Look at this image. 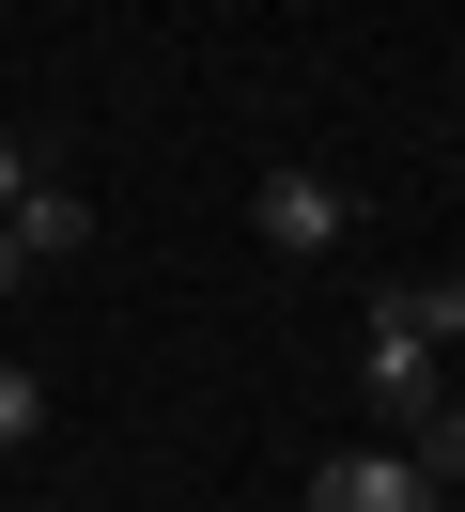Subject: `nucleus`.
<instances>
[{
  "label": "nucleus",
  "instance_id": "f03ea898",
  "mask_svg": "<svg viewBox=\"0 0 465 512\" xmlns=\"http://www.w3.org/2000/svg\"><path fill=\"white\" fill-rule=\"evenodd\" d=\"M310 512H450V481L403 435H372V450H326V466H310Z\"/></svg>",
  "mask_w": 465,
  "mask_h": 512
},
{
  "label": "nucleus",
  "instance_id": "f257e3e1",
  "mask_svg": "<svg viewBox=\"0 0 465 512\" xmlns=\"http://www.w3.org/2000/svg\"><path fill=\"white\" fill-rule=\"evenodd\" d=\"M341 233H357V202H341V171H264V187H248V249H279V264H326Z\"/></svg>",
  "mask_w": 465,
  "mask_h": 512
},
{
  "label": "nucleus",
  "instance_id": "1a4fd4ad",
  "mask_svg": "<svg viewBox=\"0 0 465 512\" xmlns=\"http://www.w3.org/2000/svg\"><path fill=\"white\" fill-rule=\"evenodd\" d=\"M16 280H31V249H16V218H0V295H16Z\"/></svg>",
  "mask_w": 465,
  "mask_h": 512
},
{
  "label": "nucleus",
  "instance_id": "39448f33",
  "mask_svg": "<svg viewBox=\"0 0 465 512\" xmlns=\"http://www.w3.org/2000/svg\"><path fill=\"white\" fill-rule=\"evenodd\" d=\"M372 326H419V342L450 357L465 342V280H434V264H419V280H372Z\"/></svg>",
  "mask_w": 465,
  "mask_h": 512
},
{
  "label": "nucleus",
  "instance_id": "0eeeda50",
  "mask_svg": "<svg viewBox=\"0 0 465 512\" xmlns=\"http://www.w3.org/2000/svg\"><path fill=\"white\" fill-rule=\"evenodd\" d=\"M31 435H47V388H31V373H0V450H31Z\"/></svg>",
  "mask_w": 465,
  "mask_h": 512
},
{
  "label": "nucleus",
  "instance_id": "7ed1b4c3",
  "mask_svg": "<svg viewBox=\"0 0 465 512\" xmlns=\"http://www.w3.org/2000/svg\"><path fill=\"white\" fill-rule=\"evenodd\" d=\"M357 388H372V419H388V435L450 404V373H434V342H419V326H372V311H357Z\"/></svg>",
  "mask_w": 465,
  "mask_h": 512
},
{
  "label": "nucleus",
  "instance_id": "423d86ee",
  "mask_svg": "<svg viewBox=\"0 0 465 512\" xmlns=\"http://www.w3.org/2000/svg\"><path fill=\"white\" fill-rule=\"evenodd\" d=\"M403 450H419L434 481H465V404H434V419H403Z\"/></svg>",
  "mask_w": 465,
  "mask_h": 512
},
{
  "label": "nucleus",
  "instance_id": "6e6552de",
  "mask_svg": "<svg viewBox=\"0 0 465 512\" xmlns=\"http://www.w3.org/2000/svg\"><path fill=\"white\" fill-rule=\"evenodd\" d=\"M16 187H31V140H16V125H0V218H16Z\"/></svg>",
  "mask_w": 465,
  "mask_h": 512
},
{
  "label": "nucleus",
  "instance_id": "20e7f679",
  "mask_svg": "<svg viewBox=\"0 0 465 512\" xmlns=\"http://www.w3.org/2000/svg\"><path fill=\"white\" fill-rule=\"evenodd\" d=\"M16 249H31V280H47L62 249H93V202L62 187V171H31V187H16Z\"/></svg>",
  "mask_w": 465,
  "mask_h": 512
}]
</instances>
